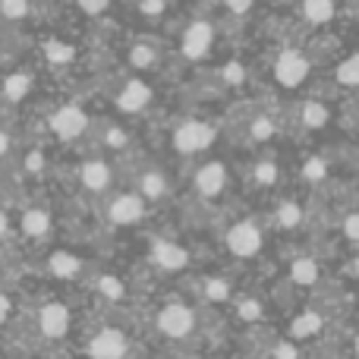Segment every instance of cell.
<instances>
[{
    "label": "cell",
    "mask_w": 359,
    "mask_h": 359,
    "mask_svg": "<svg viewBox=\"0 0 359 359\" xmlns=\"http://www.w3.org/2000/svg\"><path fill=\"white\" fill-rule=\"evenodd\" d=\"M211 142H215V130H211L208 123H198V120L183 123L177 130V136H174V145L183 151V155H192V151L208 149Z\"/></svg>",
    "instance_id": "cell-1"
},
{
    "label": "cell",
    "mask_w": 359,
    "mask_h": 359,
    "mask_svg": "<svg viewBox=\"0 0 359 359\" xmlns=\"http://www.w3.org/2000/svg\"><path fill=\"white\" fill-rule=\"evenodd\" d=\"M192 325H196L192 309L189 306H180V303L164 306L161 316H158V328H161L168 337H186L192 331Z\"/></svg>",
    "instance_id": "cell-2"
},
{
    "label": "cell",
    "mask_w": 359,
    "mask_h": 359,
    "mask_svg": "<svg viewBox=\"0 0 359 359\" xmlns=\"http://www.w3.org/2000/svg\"><path fill=\"white\" fill-rule=\"evenodd\" d=\"M126 353V334L117 328H101L88 344V356L92 359H123Z\"/></svg>",
    "instance_id": "cell-3"
},
{
    "label": "cell",
    "mask_w": 359,
    "mask_h": 359,
    "mask_svg": "<svg viewBox=\"0 0 359 359\" xmlns=\"http://www.w3.org/2000/svg\"><path fill=\"white\" fill-rule=\"evenodd\" d=\"M227 246H230V252L240 255V259H249V255H255V252H259V246H262L259 227H255V224H246V221L236 224V227H230Z\"/></svg>",
    "instance_id": "cell-4"
},
{
    "label": "cell",
    "mask_w": 359,
    "mask_h": 359,
    "mask_svg": "<svg viewBox=\"0 0 359 359\" xmlns=\"http://www.w3.org/2000/svg\"><path fill=\"white\" fill-rule=\"evenodd\" d=\"M86 126H88V117L79 111V107H73V104L60 107V111L50 117V130H54L60 139H76V136H82V133H86Z\"/></svg>",
    "instance_id": "cell-5"
},
{
    "label": "cell",
    "mask_w": 359,
    "mask_h": 359,
    "mask_svg": "<svg viewBox=\"0 0 359 359\" xmlns=\"http://www.w3.org/2000/svg\"><path fill=\"white\" fill-rule=\"evenodd\" d=\"M278 82L287 88L299 86V82L306 79V73H309V63H306V57L299 54V50H284V54L278 57Z\"/></svg>",
    "instance_id": "cell-6"
},
{
    "label": "cell",
    "mask_w": 359,
    "mask_h": 359,
    "mask_svg": "<svg viewBox=\"0 0 359 359\" xmlns=\"http://www.w3.org/2000/svg\"><path fill=\"white\" fill-rule=\"evenodd\" d=\"M38 328L44 337H63L69 331V309L60 303H48L38 312Z\"/></svg>",
    "instance_id": "cell-7"
},
{
    "label": "cell",
    "mask_w": 359,
    "mask_h": 359,
    "mask_svg": "<svg viewBox=\"0 0 359 359\" xmlns=\"http://www.w3.org/2000/svg\"><path fill=\"white\" fill-rule=\"evenodd\" d=\"M211 48V25L208 22H192L189 29H186V38H183V54L189 57V60H198V57H205Z\"/></svg>",
    "instance_id": "cell-8"
},
{
    "label": "cell",
    "mask_w": 359,
    "mask_h": 359,
    "mask_svg": "<svg viewBox=\"0 0 359 359\" xmlns=\"http://www.w3.org/2000/svg\"><path fill=\"white\" fill-rule=\"evenodd\" d=\"M107 215H111L114 224H136L139 217L145 215V205H142L139 196H120V198H114V205H111Z\"/></svg>",
    "instance_id": "cell-9"
},
{
    "label": "cell",
    "mask_w": 359,
    "mask_h": 359,
    "mask_svg": "<svg viewBox=\"0 0 359 359\" xmlns=\"http://www.w3.org/2000/svg\"><path fill=\"white\" fill-rule=\"evenodd\" d=\"M149 101H151V88L145 86V82H139V79H130V82L123 86V92H120L117 104L123 107V111L136 114V111H142Z\"/></svg>",
    "instance_id": "cell-10"
},
{
    "label": "cell",
    "mask_w": 359,
    "mask_h": 359,
    "mask_svg": "<svg viewBox=\"0 0 359 359\" xmlns=\"http://www.w3.org/2000/svg\"><path fill=\"white\" fill-rule=\"evenodd\" d=\"M151 262L168 268V271H177V268H183L186 262H189V255H186V249L177 246V243H155V246H151Z\"/></svg>",
    "instance_id": "cell-11"
},
{
    "label": "cell",
    "mask_w": 359,
    "mask_h": 359,
    "mask_svg": "<svg viewBox=\"0 0 359 359\" xmlns=\"http://www.w3.org/2000/svg\"><path fill=\"white\" fill-rule=\"evenodd\" d=\"M224 183H227V170H224V164H217V161L205 164V168L196 174V186L202 196H217V192L224 189Z\"/></svg>",
    "instance_id": "cell-12"
},
{
    "label": "cell",
    "mask_w": 359,
    "mask_h": 359,
    "mask_svg": "<svg viewBox=\"0 0 359 359\" xmlns=\"http://www.w3.org/2000/svg\"><path fill=\"white\" fill-rule=\"evenodd\" d=\"M79 180L82 186H88V189H104L107 183H111V168H107L104 161H86L79 170Z\"/></svg>",
    "instance_id": "cell-13"
},
{
    "label": "cell",
    "mask_w": 359,
    "mask_h": 359,
    "mask_svg": "<svg viewBox=\"0 0 359 359\" xmlns=\"http://www.w3.org/2000/svg\"><path fill=\"white\" fill-rule=\"evenodd\" d=\"M303 16L309 19V22H328V19L334 16V0H306Z\"/></svg>",
    "instance_id": "cell-14"
},
{
    "label": "cell",
    "mask_w": 359,
    "mask_h": 359,
    "mask_svg": "<svg viewBox=\"0 0 359 359\" xmlns=\"http://www.w3.org/2000/svg\"><path fill=\"white\" fill-rule=\"evenodd\" d=\"M50 271H54V278H73V274H79V259L69 252H57L54 259H50Z\"/></svg>",
    "instance_id": "cell-15"
},
{
    "label": "cell",
    "mask_w": 359,
    "mask_h": 359,
    "mask_svg": "<svg viewBox=\"0 0 359 359\" xmlns=\"http://www.w3.org/2000/svg\"><path fill=\"white\" fill-rule=\"evenodd\" d=\"M48 227H50V217H48V211H25V217H22V230L29 236H44L48 233Z\"/></svg>",
    "instance_id": "cell-16"
},
{
    "label": "cell",
    "mask_w": 359,
    "mask_h": 359,
    "mask_svg": "<svg viewBox=\"0 0 359 359\" xmlns=\"http://www.w3.org/2000/svg\"><path fill=\"white\" fill-rule=\"evenodd\" d=\"M29 88H32V79H29V76H22V73L10 76V79L4 82V95H6L10 101L25 98V95H29Z\"/></svg>",
    "instance_id": "cell-17"
},
{
    "label": "cell",
    "mask_w": 359,
    "mask_h": 359,
    "mask_svg": "<svg viewBox=\"0 0 359 359\" xmlns=\"http://www.w3.org/2000/svg\"><path fill=\"white\" fill-rule=\"evenodd\" d=\"M293 280L297 284H316L318 280V265L312 259H299V262H293Z\"/></svg>",
    "instance_id": "cell-18"
},
{
    "label": "cell",
    "mask_w": 359,
    "mask_h": 359,
    "mask_svg": "<svg viewBox=\"0 0 359 359\" xmlns=\"http://www.w3.org/2000/svg\"><path fill=\"white\" fill-rule=\"evenodd\" d=\"M322 328V316H316V312H306V316H299L297 322H293V337H312L316 331Z\"/></svg>",
    "instance_id": "cell-19"
},
{
    "label": "cell",
    "mask_w": 359,
    "mask_h": 359,
    "mask_svg": "<svg viewBox=\"0 0 359 359\" xmlns=\"http://www.w3.org/2000/svg\"><path fill=\"white\" fill-rule=\"evenodd\" d=\"M303 123H306V130H318V126L328 123V111H325V104L309 101V104L303 107Z\"/></svg>",
    "instance_id": "cell-20"
},
{
    "label": "cell",
    "mask_w": 359,
    "mask_h": 359,
    "mask_svg": "<svg viewBox=\"0 0 359 359\" xmlns=\"http://www.w3.org/2000/svg\"><path fill=\"white\" fill-rule=\"evenodd\" d=\"M337 79H341L344 86H359V54L337 67Z\"/></svg>",
    "instance_id": "cell-21"
},
{
    "label": "cell",
    "mask_w": 359,
    "mask_h": 359,
    "mask_svg": "<svg viewBox=\"0 0 359 359\" xmlns=\"http://www.w3.org/2000/svg\"><path fill=\"white\" fill-rule=\"evenodd\" d=\"M299 217H303L299 205H293V202H284V205H280V211H278V224H280V227H297Z\"/></svg>",
    "instance_id": "cell-22"
},
{
    "label": "cell",
    "mask_w": 359,
    "mask_h": 359,
    "mask_svg": "<svg viewBox=\"0 0 359 359\" xmlns=\"http://www.w3.org/2000/svg\"><path fill=\"white\" fill-rule=\"evenodd\" d=\"M0 13L6 19H22L29 13V0H0Z\"/></svg>",
    "instance_id": "cell-23"
},
{
    "label": "cell",
    "mask_w": 359,
    "mask_h": 359,
    "mask_svg": "<svg viewBox=\"0 0 359 359\" xmlns=\"http://www.w3.org/2000/svg\"><path fill=\"white\" fill-rule=\"evenodd\" d=\"M205 297H208V299H227L230 297V287L224 284L221 278H211V280H205Z\"/></svg>",
    "instance_id": "cell-24"
},
{
    "label": "cell",
    "mask_w": 359,
    "mask_h": 359,
    "mask_svg": "<svg viewBox=\"0 0 359 359\" xmlns=\"http://www.w3.org/2000/svg\"><path fill=\"white\" fill-rule=\"evenodd\" d=\"M142 189H145V196L149 198H158L164 192V177L161 174H145L142 177Z\"/></svg>",
    "instance_id": "cell-25"
},
{
    "label": "cell",
    "mask_w": 359,
    "mask_h": 359,
    "mask_svg": "<svg viewBox=\"0 0 359 359\" xmlns=\"http://www.w3.org/2000/svg\"><path fill=\"white\" fill-rule=\"evenodd\" d=\"M255 180H259L262 186H271L274 180H278V168H274L271 161H265V164H255Z\"/></svg>",
    "instance_id": "cell-26"
},
{
    "label": "cell",
    "mask_w": 359,
    "mask_h": 359,
    "mask_svg": "<svg viewBox=\"0 0 359 359\" xmlns=\"http://www.w3.org/2000/svg\"><path fill=\"white\" fill-rule=\"evenodd\" d=\"M98 290L104 293V297H111V299H120V297H123V284H120L117 278H101Z\"/></svg>",
    "instance_id": "cell-27"
},
{
    "label": "cell",
    "mask_w": 359,
    "mask_h": 359,
    "mask_svg": "<svg viewBox=\"0 0 359 359\" xmlns=\"http://www.w3.org/2000/svg\"><path fill=\"white\" fill-rule=\"evenodd\" d=\"M271 133H274V126H271V120L268 117H259L252 123V136L255 139H271Z\"/></svg>",
    "instance_id": "cell-28"
},
{
    "label": "cell",
    "mask_w": 359,
    "mask_h": 359,
    "mask_svg": "<svg viewBox=\"0 0 359 359\" xmlns=\"http://www.w3.org/2000/svg\"><path fill=\"white\" fill-rule=\"evenodd\" d=\"M133 63H136V67H149V63H155V54H151L149 48H142V44H139L136 50H133V57H130Z\"/></svg>",
    "instance_id": "cell-29"
},
{
    "label": "cell",
    "mask_w": 359,
    "mask_h": 359,
    "mask_svg": "<svg viewBox=\"0 0 359 359\" xmlns=\"http://www.w3.org/2000/svg\"><path fill=\"white\" fill-rule=\"evenodd\" d=\"M48 57H50V60H60V63H67L69 57H73V50H69V48H63V44H48Z\"/></svg>",
    "instance_id": "cell-30"
},
{
    "label": "cell",
    "mask_w": 359,
    "mask_h": 359,
    "mask_svg": "<svg viewBox=\"0 0 359 359\" xmlns=\"http://www.w3.org/2000/svg\"><path fill=\"white\" fill-rule=\"evenodd\" d=\"M303 174H306V180H322L325 177V164L322 161H309Z\"/></svg>",
    "instance_id": "cell-31"
},
{
    "label": "cell",
    "mask_w": 359,
    "mask_h": 359,
    "mask_svg": "<svg viewBox=\"0 0 359 359\" xmlns=\"http://www.w3.org/2000/svg\"><path fill=\"white\" fill-rule=\"evenodd\" d=\"M259 312H262L259 303H252V299H246V303L240 306V316H243V318H259Z\"/></svg>",
    "instance_id": "cell-32"
},
{
    "label": "cell",
    "mask_w": 359,
    "mask_h": 359,
    "mask_svg": "<svg viewBox=\"0 0 359 359\" xmlns=\"http://www.w3.org/2000/svg\"><path fill=\"white\" fill-rule=\"evenodd\" d=\"M79 6H82L86 13H101V10L107 6V0H79Z\"/></svg>",
    "instance_id": "cell-33"
},
{
    "label": "cell",
    "mask_w": 359,
    "mask_h": 359,
    "mask_svg": "<svg viewBox=\"0 0 359 359\" xmlns=\"http://www.w3.org/2000/svg\"><path fill=\"white\" fill-rule=\"evenodd\" d=\"M347 236L359 243V215H350L347 217Z\"/></svg>",
    "instance_id": "cell-34"
},
{
    "label": "cell",
    "mask_w": 359,
    "mask_h": 359,
    "mask_svg": "<svg viewBox=\"0 0 359 359\" xmlns=\"http://www.w3.org/2000/svg\"><path fill=\"white\" fill-rule=\"evenodd\" d=\"M123 142H126V136L117 130V126H111V130H107V145H123Z\"/></svg>",
    "instance_id": "cell-35"
},
{
    "label": "cell",
    "mask_w": 359,
    "mask_h": 359,
    "mask_svg": "<svg viewBox=\"0 0 359 359\" xmlns=\"http://www.w3.org/2000/svg\"><path fill=\"white\" fill-rule=\"evenodd\" d=\"M224 4H227L230 10H233V13H246V10H249V4H252V0H224Z\"/></svg>",
    "instance_id": "cell-36"
},
{
    "label": "cell",
    "mask_w": 359,
    "mask_h": 359,
    "mask_svg": "<svg viewBox=\"0 0 359 359\" xmlns=\"http://www.w3.org/2000/svg\"><path fill=\"white\" fill-rule=\"evenodd\" d=\"M142 10H145V13H161V10H164V0H145Z\"/></svg>",
    "instance_id": "cell-37"
},
{
    "label": "cell",
    "mask_w": 359,
    "mask_h": 359,
    "mask_svg": "<svg viewBox=\"0 0 359 359\" xmlns=\"http://www.w3.org/2000/svg\"><path fill=\"white\" fill-rule=\"evenodd\" d=\"M25 168H29V170H41V155H38V151H32L29 161H25Z\"/></svg>",
    "instance_id": "cell-38"
},
{
    "label": "cell",
    "mask_w": 359,
    "mask_h": 359,
    "mask_svg": "<svg viewBox=\"0 0 359 359\" xmlns=\"http://www.w3.org/2000/svg\"><path fill=\"white\" fill-rule=\"evenodd\" d=\"M6 316H10V299H6V297H0V325L6 322Z\"/></svg>",
    "instance_id": "cell-39"
},
{
    "label": "cell",
    "mask_w": 359,
    "mask_h": 359,
    "mask_svg": "<svg viewBox=\"0 0 359 359\" xmlns=\"http://www.w3.org/2000/svg\"><path fill=\"white\" fill-rule=\"evenodd\" d=\"M278 359H297V353H293V347H278V353H274Z\"/></svg>",
    "instance_id": "cell-40"
},
{
    "label": "cell",
    "mask_w": 359,
    "mask_h": 359,
    "mask_svg": "<svg viewBox=\"0 0 359 359\" xmlns=\"http://www.w3.org/2000/svg\"><path fill=\"white\" fill-rule=\"evenodd\" d=\"M6 149H10V136H6V133L0 130V158L6 155Z\"/></svg>",
    "instance_id": "cell-41"
},
{
    "label": "cell",
    "mask_w": 359,
    "mask_h": 359,
    "mask_svg": "<svg viewBox=\"0 0 359 359\" xmlns=\"http://www.w3.org/2000/svg\"><path fill=\"white\" fill-rule=\"evenodd\" d=\"M240 76L243 73H240V67H236V63H233V67H227V79L230 82H240Z\"/></svg>",
    "instance_id": "cell-42"
},
{
    "label": "cell",
    "mask_w": 359,
    "mask_h": 359,
    "mask_svg": "<svg viewBox=\"0 0 359 359\" xmlns=\"http://www.w3.org/2000/svg\"><path fill=\"white\" fill-rule=\"evenodd\" d=\"M4 233H6V215L0 211V236H4Z\"/></svg>",
    "instance_id": "cell-43"
},
{
    "label": "cell",
    "mask_w": 359,
    "mask_h": 359,
    "mask_svg": "<svg viewBox=\"0 0 359 359\" xmlns=\"http://www.w3.org/2000/svg\"><path fill=\"white\" fill-rule=\"evenodd\" d=\"M356 353H359V337H356Z\"/></svg>",
    "instance_id": "cell-44"
},
{
    "label": "cell",
    "mask_w": 359,
    "mask_h": 359,
    "mask_svg": "<svg viewBox=\"0 0 359 359\" xmlns=\"http://www.w3.org/2000/svg\"><path fill=\"white\" fill-rule=\"evenodd\" d=\"M356 274H359V259H356Z\"/></svg>",
    "instance_id": "cell-45"
}]
</instances>
